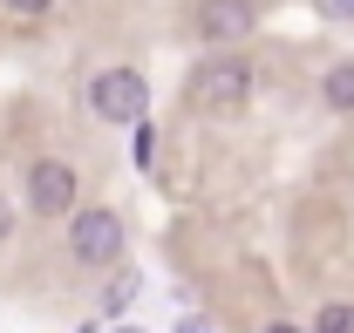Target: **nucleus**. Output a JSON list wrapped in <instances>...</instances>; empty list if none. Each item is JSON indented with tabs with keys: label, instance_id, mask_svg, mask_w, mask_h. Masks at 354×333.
<instances>
[{
	"label": "nucleus",
	"instance_id": "f257e3e1",
	"mask_svg": "<svg viewBox=\"0 0 354 333\" xmlns=\"http://www.w3.org/2000/svg\"><path fill=\"white\" fill-rule=\"evenodd\" d=\"M252 88H259V68L245 55H218V61H205L191 75V109L198 116H239L252 102Z\"/></svg>",
	"mask_w": 354,
	"mask_h": 333
},
{
	"label": "nucleus",
	"instance_id": "f03ea898",
	"mask_svg": "<svg viewBox=\"0 0 354 333\" xmlns=\"http://www.w3.org/2000/svg\"><path fill=\"white\" fill-rule=\"evenodd\" d=\"M68 258L102 272V265H123V218L109 204H75L68 211Z\"/></svg>",
	"mask_w": 354,
	"mask_h": 333
},
{
	"label": "nucleus",
	"instance_id": "7ed1b4c3",
	"mask_svg": "<svg viewBox=\"0 0 354 333\" xmlns=\"http://www.w3.org/2000/svg\"><path fill=\"white\" fill-rule=\"evenodd\" d=\"M88 116L95 123H116V129H130L150 116V82L136 75V68H102L95 82H88Z\"/></svg>",
	"mask_w": 354,
	"mask_h": 333
},
{
	"label": "nucleus",
	"instance_id": "20e7f679",
	"mask_svg": "<svg viewBox=\"0 0 354 333\" xmlns=\"http://www.w3.org/2000/svg\"><path fill=\"white\" fill-rule=\"evenodd\" d=\"M21 198H28L35 218H68L75 198H82L75 164H62V157H35V164H28V184H21Z\"/></svg>",
	"mask_w": 354,
	"mask_h": 333
},
{
	"label": "nucleus",
	"instance_id": "39448f33",
	"mask_svg": "<svg viewBox=\"0 0 354 333\" xmlns=\"http://www.w3.org/2000/svg\"><path fill=\"white\" fill-rule=\"evenodd\" d=\"M191 28L212 48H239L259 28V7H252V0H198V7H191Z\"/></svg>",
	"mask_w": 354,
	"mask_h": 333
},
{
	"label": "nucleus",
	"instance_id": "423d86ee",
	"mask_svg": "<svg viewBox=\"0 0 354 333\" xmlns=\"http://www.w3.org/2000/svg\"><path fill=\"white\" fill-rule=\"evenodd\" d=\"M320 102H327L334 116H354V61H334V68L320 75Z\"/></svg>",
	"mask_w": 354,
	"mask_h": 333
},
{
	"label": "nucleus",
	"instance_id": "0eeeda50",
	"mask_svg": "<svg viewBox=\"0 0 354 333\" xmlns=\"http://www.w3.org/2000/svg\"><path fill=\"white\" fill-rule=\"evenodd\" d=\"M136 292H143V272H130V265H116V272H109V286H102V313H109V320H123Z\"/></svg>",
	"mask_w": 354,
	"mask_h": 333
},
{
	"label": "nucleus",
	"instance_id": "6e6552de",
	"mask_svg": "<svg viewBox=\"0 0 354 333\" xmlns=\"http://www.w3.org/2000/svg\"><path fill=\"white\" fill-rule=\"evenodd\" d=\"M313 333H354V299H327L313 313Z\"/></svg>",
	"mask_w": 354,
	"mask_h": 333
},
{
	"label": "nucleus",
	"instance_id": "1a4fd4ad",
	"mask_svg": "<svg viewBox=\"0 0 354 333\" xmlns=\"http://www.w3.org/2000/svg\"><path fill=\"white\" fill-rule=\"evenodd\" d=\"M130 129H136V170H150V164H157V129H150V116L130 123Z\"/></svg>",
	"mask_w": 354,
	"mask_h": 333
},
{
	"label": "nucleus",
	"instance_id": "9d476101",
	"mask_svg": "<svg viewBox=\"0 0 354 333\" xmlns=\"http://www.w3.org/2000/svg\"><path fill=\"white\" fill-rule=\"evenodd\" d=\"M55 0H7V14H21V21H35V14H48Z\"/></svg>",
	"mask_w": 354,
	"mask_h": 333
},
{
	"label": "nucleus",
	"instance_id": "9b49d317",
	"mask_svg": "<svg viewBox=\"0 0 354 333\" xmlns=\"http://www.w3.org/2000/svg\"><path fill=\"white\" fill-rule=\"evenodd\" d=\"M7 238H14V198L0 191V245H7Z\"/></svg>",
	"mask_w": 354,
	"mask_h": 333
},
{
	"label": "nucleus",
	"instance_id": "f8f14e48",
	"mask_svg": "<svg viewBox=\"0 0 354 333\" xmlns=\"http://www.w3.org/2000/svg\"><path fill=\"white\" fill-rule=\"evenodd\" d=\"M320 14H334V21H354V0H320Z\"/></svg>",
	"mask_w": 354,
	"mask_h": 333
},
{
	"label": "nucleus",
	"instance_id": "ddd939ff",
	"mask_svg": "<svg viewBox=\"0 0 354 333\" xmlns=\"http://www.w3.org/2000/svg\"><path fill=\"white\" fill-rule=\"evenodd\" d=\"M177 333H212V320H198V313H184V320H177Z\"/></svg>",
	"mask_w": 354,
	"mask_h": 333
},
{
	"label": "nucleus",
	"instance_id": "4468645a",
	"mask_svg": "<svg viewBox=\"0 0 354 333\" xmlns=\"http://www.w3.org/2000/svg\"><path fill=\"white\" fill-rule=\"evenodd\" d=\"M259 333H300V327H293V320H272V327H259Z\"/></svg>",
	"mask_w": 354,
	"mask_h": 333
},
{
	"label": "nucleus",
	"instance_id": "2eb2a0df",
	"mask_svg": "<svg viewBox=\"0 0 354 333\" xmlns=\"http://www.w3.org/2000/svg\"><path fill=\"white\" fill-rule=\"evenodd\" d=\"M116 333H150V327H116Z\"/></svg>",
	"mask_w": 354,
	"mask_h": 333
}]
</instances>
